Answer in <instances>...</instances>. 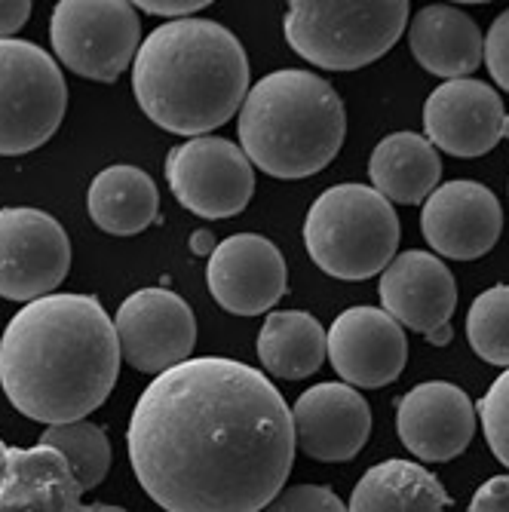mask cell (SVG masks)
Segmentation results:
<instances>
[{"mask_svg": "<svg viewBox=\"0 0 509 512\" xmlns=\"http://www.w3.org/2000/svg\"><path fill=\"white\" fill-rule=\"evenodd\" d=\"M89 218L111 237H135L160 221L157 181L138 166H108L89 184Z\"/></svg>", "mask_w": 509, "mask_h": 512, "instance_id": "21", "label": "cell"}, {"mask_svg": "<svg viewBox=\"0 0 509 512\" xmlns=\"http://www.w3.org/2000/svg\"><path fill=\"white\" fill-rule=\"evenodd\" d=\"M485 65L491 80L509 92V10H503L485 34Z\"/></svg>", "mask_w": 509, "mask_h": 512, "instance_id": "29", "label": "cell"}, {"mask_svg": "<svg viewBox=\"0 0 509 512\" xmlns=\"http://www.w3.org/2000/svg\"><path fill=\"white\" fill-rule=\"evenodd\" d=\"M411 56L424 71L460 80L485 62V37L473 16L457 7H424L408 28Z\"/></svg>", "mask_w": 509, "mask_h": 512, "instance_id": "20", "label": "cell"}, {"mask_svg": "<svg viewBox=\"0 0 509 512\" xmlns=\"http://www.w3.org/2000/svg\"><path fill=\"white\" fill-rule=\"evenodd\" d=\"M448 503V491L421 463L384 460L362 473L347 512H445Z\"/></svg>", "mask_w": 509, "mask_h": 512, "instance_id": "23", "label": "cell"}, {"mask_svg": "<svg viewBox=\"0 0 509 512\" xmlns=\"http://www.w3.org/2000/svg\"><path fill=\"white\" fill-rule=\"evenodd\" d=\"M71 270V240L43 209H0V298L37 301L56 295Z\"/></svg>", "mask_w": 509, "mask_h": 512, "instance_id": "10", "label": "cell"}, {"mask_svg": "<svg viewBox=\"0 0 509 512\" xmlns=\"http://www.w3.org/2000/svg\"><path fill=\"white\" fill-rule=\"evenodd\" d=\"M80 494L68 460L46 445L13 448L0 485V512H80Z\"/></svg>", "mask_w": 509, "mask_h": 512, "instance_id": "19", "label": "cell"}, {"mask_svg": "<svg viewBox=\"0 0 509 512\" xmlns=\"http://www.w3.org/2000/svg\"><path fill=\"white\" fill-rule=\"evenodd\" d=\"M347 135V111L329 80L286 68L261 77L240 108V148L261 172L298 181L326 169Z\"/></svg>", "mask_w": 509, "mask_h": 512, "instance_id": "4", "label": "cell"}, {"mask_svg": "<svg viewBox=\"0 0 509 512\" xmlns=\"http://www.w3.org/2000/svg\"><path fill=\"white\" fill-rule=\"evenodd\" d=\"M467 341L488 365L509 368V286H494L470 304Z\"/></svg>", "mask_w": 509, "mask_h": 512, "instance_id": "26", "label": "cell"}, {"mask_svg": "<svg viewBox=\"0 0 509 512\" xmlns=\"http://www.w3.org/2000/svg\"><path fill=\"white\" fill-rule=\"evenodd\" d=\"M408 25L405 0H292L286 10V40L316 68L356 71L387 56Z\"/></svg>", "mask_w": 509, "mask_h": 512, "instance_id": "6", "label": "cell"}, {"mask_svg": "<svg viewBox=\"0 0 509 512\" xmlns=\"http://www.w3.org/2000/svg\"><path fill=\"white\" fill-rule=\"evenodd\" d=\"M166 181L172 197L200 218L240 215L255 197V166L234 142L200 135L169 151Z\"/></svg>", "mask_w": 509, "mask_h": 512, "instance_id": "9", "label": "cell"}, {"mask_svg": "<svg viewBox=\"0 0 509 512\" xmlns=\"http://www.w3.org/2000/svg\"><path fill=\"white\" fill-rule=\"evenodd\" d=\"M114 329L120 356L154 378L188 362L197 344V319L191 304L169 289L132 292L114 316Z\"/></svg>", "mask_w": 509, "mask_h": 512, "instance_id": "11", "label": "cell"}, {"mask_svg": "<svg viewBox=\"0 0 509 512\" xmlns=\"http://www.w3.org/2000/svg\"><path fill=\"white\" fill-rule=\"evenodd\" d=\"M120 341L96 295L59 292L25 304L0 338V387L37 424H74L120 375Z\"/></svg>", "mask_w": 509, "mask_h": 512, "instance_id": "2", "label": "cell"}, {"mask_svg": "<svg viewBox=\"0 0 509 512\" xmlns=\"http://www.w3.org/2000/svg\"><path fill=\"white\" fill-rule=\"evenodd\" d=\"M80 512H126V509L114 506V503H86V506H80Z\"/></svg>", "mask_w": 509, "mask_h": 512, "instance_id": "35", "label": "cell"}, {"mask_svg": "<svg viewBox=\"0 0 509 512\" xmlns=\"http://www.w3.org/2000/svg\"><path fill=\"white\" fill-rule=\"evenodd\" d=\"M206 279L221 310L234 316H258L286 295L289 267L283 252L267 237L237 234L215 246Z\"/></svg>", "mask_w": 509, "mask_h": 512, "instance_id": "15", "label": "cell"}, {"mask_svg": "<svg viewBox=\"0 0 509 512\" xmlns=\"http://www.w3.org/2000/svg\"><path fill=\"white\" fill-rule=\"evenodd\" d=\"M135 10H142L148 16H160V19H191L194 13H200L203 7H209V0H135Z\"/></svg>", "mask_w": 509, "mask_h": 512, "instance_id": "30", "label": "cell"}, {"mask_svg": "<svg viewBox=\"0 0 509 512\" xmlns=\"http://www.w3.org/2000/svg\"><path fill=\"white\" fill-rule=\"evenodd\" d=\"M476 411H479V421H482L491 454L509 470V368L476 402Z\"/></svg>", "mask_w": 509, "mask_h": 512, "instance_id": "27", "label": "cell"}, {"mask_svg": "<svg viewBox=\"0 0 509 512\" xmlns=\"http://www.w3.org/2000/svg\"><path fill=\"white\" fill-rule=\"evenodd\" d=\"M264 512H347L341 497L322 485H295L276 494Z\"/></svg>", "mask_w": 509, "mask_h": 512, "instance_id": "28", "label": "cell"}, {"mask_svg": "<svg viewBox=\"0 0 509 512\" xmlns=\"http://www.w3.org/2000/svg\"><path fill=\"white\" fill-rule=\"evenodd\" d=\"M50 40L65 68L114 83L142 50V22L126 0H62L50 16Z\"/></svg>", "mask_w": 509, "mask_h": 512, "instance_id": "8", "label": "cell"}, {"mask_svg": "<svg viewBox=\"0 0 509 512\" xmlns=\"http://www.w3.org/2000/svg\"><path fill=\"white\" fill-rule=\"evenodd\" d=\"M500 132H503V138H509V114L503 117V129Z\"/></svg>", "mask_w": 509, "mask_h": 512, "instance_id": "37", "label": "cell"}, {"mask_svg": "<svg viewBox=\"0 0 509 512\" xmlns=\"http://www.w3.org/2000/svg\"><path fill=\"white\" fill-rule=\"evenodd\" d=\"M470 512H509V476L488 479L470 500Z\"/></svg>", "mask_w": 509, "mask_h": 512, "instance_id": "31", "label": "cell"}, {"mask_svg": "<svg viewBox=\"0 0 509 512\" xmlns=\"http://www.w3.org/2000/svg\"><path fill=\"white\" fill-rule=\"evenodd\" d=\"M329 362L347 387L393 384L408 362V338L384 307H350L329 329Z\"/></svg>", "mask_w": 509, "mask_h": 512, "instance_id": "14", "label": "cell"}, {"mask_svg": "<svg viewBox=\"0 0 509 512\" xmlns=\"http://www.w3.org/2000/svg\"><path fill=\"white\" fill-rule=\"evenodd\" d=\"M451 338H454V329H451V325H445V329H439V332L427 335V341H430V344H436V347H445V344H451Z\"/></svg>", "mask_w": 509, "mask_h": 512, "instance_id": "34", "label": "cell"}, {"mask_svg": "<svg viewBox=\"0 0 509 512\" xmlns=\"http://www.w3.org/2000/svg\"><path fill=\"white\" fill-rule=\"evenodd\" d=\"M329 356L322 322L304 310H273L258 332V359L264 371L286 381L310 378Z\"/></svg>", "mask_w": 509, "mask_h": 512, "instance_id": "24", "label": "cell"}, {"mask_svg": "<svg viewBox=\"0 0 509 512\" xmlns=\"http://www.w3.org/2000/svg\"><path fill=\"white\" fill-rule=\"evenodd\" d=\"M132 92L151 123L200 138L243 108L249 59L237 34L218 22H166L142 40L132 62Z\"/></svg>", "mask_w": 509, "mask_h": 512, "instance_id": "3", "label": "cell"}, {"mask_svg": "<svg viewBox=\"0 0 509 512\" xmlns=\"http://www.w3.org/2000/svg\"><path fill=\"white\" fill-rule=\"evenodd\" d=\"M7 457H10V445L0 439V485H4V476H7Z\"/></svg>", "mask_w": 509, "mask_h": 512, "instance_id": "36", "label": "cell"}, {"mask_svg": "<svg viewBox=\"0 0 509 512\" xmlns=\"http://www.w3.org/2000/svg\"><path fill=\"white\" fill-rule=\"evenodd\" d=\"M368 178L387 203L418 206L436 191L442 160L427 135L393 132L368 157Z\"/></svg>", "mask_w": 509, "mask_h": 512, "instance_id": "22", "label": "cell"}, {"mask_svg": "<svg viewBox=\"0 0 509 512\" xmlns=\"http://www.w3.org/2000/svg\"><path fill=\"white\" fill-rule=\"evenodd\" d=\"M399 218L375 188L335 184L322 191L304 221V246L319 270L335 279L362 283L396 258Z\"/></svg>", "mask_w": 509, "mask_h": 512, "instance_id": "5", "label": "cell"}, {"mask_svg": "<svg viewBox=\"0 0 509 512\" xmlns=\"http://www.w3.org/2000/svg\"><path fill=\"white\" fill-rule=\"evenodd\" d=\"M28 0H0V40H13V34L28 22Z\"/></svg>", "mask_w": 509, "mask_h": 512, "instance_id": "32", "label": "cell"}, {"mask_svg": "<svg viewBox=\"0 0 509 512\" xmlns=\"http://www.w3.org/2000/svg\"><path fill=\"white\" fill-rule=\"evenodd\" d=\"M381 304L405 329L433 335L451 325L457 283L445 261L424 249L399 252L381 273Z\"/></svg>", "mask_w": 509, "mask_h": 512, "instance_id": "18", "label": "cell"}, {"mask_svg": "<svg viewBox=\"0 0 509 512\" xmlns=\"http://www.w3.org/2000/svg\"><path fill=\"white\" fill-rule=\"evenodd\" d=\"M215 237H212V230H206V227H200V230H194L191 234V252L197 255V258H212V252H215Z\"/></svg>", "mask_w": 509, "mask_h": 512, "instance_id": "33", "label": "cell"}, {"mask_svg": "<svg viewBox=\"0 0 509 512\" xmlns=\"http://www.w3.org/2000/svg\"><path fill=\"white\" fill-rule=\"evenodd\" d=\"M295 448L322 463L353 460L372 433V408L347 384H316L292 408Z\"/></svg>", "mask_w": 509, "mask_h": 512, "instance_id": "17", "label": "cell"}, {"mask_svg": "<svg viewBox=\"0 0 509 512\" xmlns=\"http://www.w3.org/2000/svg\"><path fill=\"white\" fill-rule=\"evenodd\" d=\"M68 108L59 62L28 40H0V157H22L56 135Z\"/></svg>", "mask_w": 509, "mask_h": 512, "instance_id": "7", "label": "cell"}, {"mask_svg": "<svg viewBox=\"0 0 509 512\" xmlns=\"http://www.w3.org/2000/svg\"><path fill=\"white\" fill-rule=\"evenodd\" d=\"M40 445L56 448L83 491L99 488L111 470V442L108 433L89 421H74L62 427H50L40 436Z\"/></svg>", "mask_w": 509, "mask_h": 512, "instance_id": "25", "label": "cell"}, {"mask_svg": "<svg viewBox=\"0 0 509 512\" xmlns=\"http://www.w3.org/2000/svg\"><path fill=\"white\" fill-rule=\"evenodd\" d=\"M503 102L485 80H445L424 105L427 142L451 157L473 160L494 151L503 138Z\"/></svg>", "mask_w": 509, "mask_h": 512, "instance_id": "12", "label": "cell"}, {"mask_svg": "<svg viewBox=\"0 0 509 512\" xmlns=\"http://www.w3.org/2000/svg\"><path fill=\"white\" fill-rule=\"evenodd\" d=\"M421 234L442 258L476 261L503 234L500 200L479 181H445L421 209Z\"/></svg>", "mask_w": 509, "mask_h": 512, "instance_id": "13", "label": "cell"}, {"mask_svg": "<svg viewBox=\"0 0 509 512\" xmlns=\"http://www.w3.org/2000/svg\"><path fill=\"white\" fill-rule=\"evenodd\" d=\"M126 451L166 512H261L292 473V408L246 362L188 359L138 396Z\"/></svg>", "mask_w": 509, "mask_h": 512, "instance_id": "1", "label": "cell"}, {"mask_svg": "<svg viewBox=\"0 0 509 512\" xmlns=\"http://www.w3.org/2000/svg\"><path fill=\"white\" fill-rule=\"evenodd\" d=\"M396 433L414 457L427 463L454 460L476 436V405L457 384H418L396 405Z\"/></svg>", "mask_w": 509, "mask_h": 512, "instance_id": "16", "label": "cell"}]
</instances>
